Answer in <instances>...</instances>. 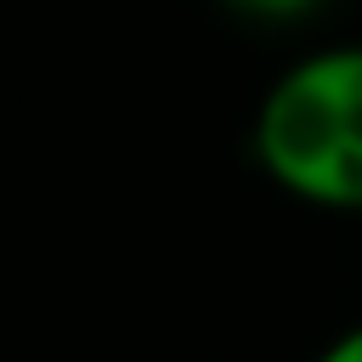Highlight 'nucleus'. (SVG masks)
<instances>
[{"label":"nucleus","instance_id":"f257e3e1","mask_svg":"<svg viewBox=\"0 0 362 362\" xmlns=\"http://www.w3.org/2000/svg\"><path fill=\"white\" fill-rule=\"evenodd\" d=\"M260 175L328 215H362V40L294 57L249 124Z\"/></svg>","mask_w":362,"mask_h":362},{"label":"nucleus","instance_id":"f03ea898","mask_svg":"<svg viewBox=\"0 0 362 362\" xmlns=\"http://www.w3.org/2000/svg\"><path fill=\"white\" fill-rule=\"evenodd\" d=\"M226 11H238V17H249V23H300V17H311L322 0H221Z\"/></svg>","mask_w":362,"mask_h":362},{"label":"nucleus","instance_id":"7ed1b4c3","mask_svg":"<svg viewBox=\"0 0 362 362\" xmlns=\"http://www.w3.org/2000/svg\"><path fill=\"white\" fill-rule=\"evenodd\" d=\"M311 362H362V322H351V328H339Z\"/></svg>","mask_w":362,"mask_h":362}]
</instances>
